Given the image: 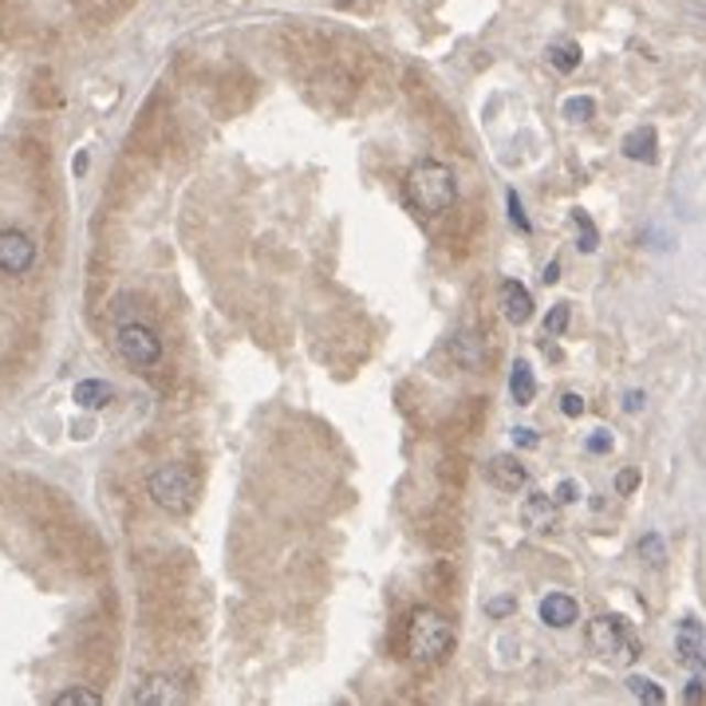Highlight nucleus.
I'll list each match as a JSON object with an SVG mask.
<instances>
[{"label": "nucleus", "mask_w": 706, "mask_h": 706, "mask_svg": "<svg viewBox=\"0 0 706 706\" xmlns=\"http://www.w3.org/2000/svg\"><path fill=\"white\" fill-rule=\"evenodd\" d=\"M573 229H576V249H580V253H596V249H600V233H596L593 217L584 214V209H573Z\"/></svg>", "instance_id": "obj_17"}, {"label": "nucleus", "mask_w": 706, "mask_h": 706, "mask_svg": "<svg viewBox=\"0 0 706 706\" xmlns=\"http://www.w3.org/2000/svg\"><path fill=\"white\" fill-rule=\"evenodd\" d=\"M486 478H490L498 490L518 493L521 486L529 481V474H525V466L518 461V454H493L490 466H486Z\"/></svg>", "instance_id": "obj_9"}, {"label": "nucleus", "mask_w": 706, "mask_h": 706, "mask_svg": "<svg viewBox=\"0 0 706 706\" xmlns=\"http://www.w3.org/2000/svg\"><path fill=\"white\" fill-rule=\"evenodd\" d=\"M458 198V182H454V170L446 162H419L411 174H406V202L419 209V214H446Z\"/></svg>", "instance_id": "obj_2"}, {"label": "nucleus", "mask_w": 706, "mask_h": 706, "mask_svg": "<svg viewBox=\"0 0 706 706\" xmlns=\"http://www.w3.org/2000/svg\"><path fill=\"white\" fill-rule=\"evenodd\" d=\"M623 687H628L631 698H640V703H648V706H663V698H667L660 683H651V678H643V675H628Z\"/></svg>", "instance_id": "obj_18"}, {"label": "nucleus", "mask_w": 706, "mask_h": 706, "mask_svg": "<svg viewBox=\"0 0 706 706\" xmlns=\"http://www.w3.org/2000/svg\"><path fill=\"white\" fill-rule=\"evenodd\" d=\"M565 119H573V123H588V119H596V99H588V95H573L565 104Z\"/></svg>", "instance_id": "obj_20"}, {"label": "nucleus", "mask_w": 706, "mask_h": 706, "mask_svg": "<svg viewBox=\"0 0 706 706\" xmlns=\"http://www.w3.org/2000/svg\"><path fill=\"white\" fill-rule=\"evenodd\" d=\"M521 525H525L529 533H553V529L561 525L556 498H548V493H529V498L521 501Z\"/></svg>", "instance_id": "obj_7"}, {"label": "nucleus", "mask_w": 706, "mask_h": 706, "mask_svg": "<svg viewBox=\"0 0 706 706\" xmlns=\"http://www.w3.org/2000/svg\"><path fill=\"white\" fill-rule=\"evenodd\" d=\"M513 608H518L513 596H493V600H486V616H509Z\"/></svg>", "instance_id": "obj_25"}, {"label": "nucleus", "mask_w": 706, "mask_h": 706, "mask_svg": "<svg viewBox=\"0 0 706 706\" xmlns=\"http://www.w3.org/2000/svg\"><path fill=\"white\" fill-rule=\"evenodd\" d=\"M403 643L411 663H438L454 648V623L438 608H415L406 616Z\"/></svg>", "instance_id": "obj_1"}, {"label": "nucleus", "mask_w": 706, "mask_h": 706, "mask_svg": "<svg viewBox=\"0 0 706 706\" xmlns=\"http://www.w3.org/2000/svg\"><path fill=\"white\" fill-rule=\"evenodd\" d=\"M131 703L139 706H170V703H182V687L174 675H146L139 683V691L131 695Z\"/></svg>", "instance_id": "obj_8"}, {"label": "nucleus", "mask_w": 706, "mask_h": 706, "mask_svg": "<svg viewBox=\"0 0 706 706\" xmlns=\"http://www.w3.org/2000/svg\"><path fill=\"white\" fill-rule=\"evenodd\" d=\"M698 651H706V631H703V623L687 616V620L678 623V631H675V655H678V663L687 667Z\"/></svg>", "instance_id": "obj_13"}, {"label": "nucleus", "mask_w": 706, "mask_h": 706, "mask_svg": "<svg viewBox=\"0 0 706 706\" xmlns=\"http://www.w3.org/2000/svg\"><path fill=\"white\" fill-rule=\"evenodd\" d=\"M509 391H513V403H518V406H529L533 399H537V379H533V368H529L525 359H518V363H513Z\"/></svg>", "instance_id": "obj_14"}, {"label": "nucleus", "mask_w": 706, "mask_h": 706, "mask_svg": "<svg viewBox=\"0 0 706 706\" xmlns=\"http://www.w3.org/2000/svg\"><path fill=\"white\" fill-rule=\"evenodd\" d=\"M576 616H580V604L573 600L568 593H548L545 600H541V620L548 623V628H573Z\"/></svg>", "instance_id": "obj_12"}, {"label": "nucleus", "mask_w": 706, "mask_h": 706, "mask_svg": "<svg viewBox=\"0 0 706 706\" xmlns=\"http://www.w3.org/2000/svg\"><path fill=\"white\" fill-rule=\"evenodd\" d=\"M336 4H351V0H336Z\"/></svg>", "instance_id": "obj_34"}, {"label": "nucleus", "mask_w": 706, "mask_h": 706, "mask_svg": "<svg viewBox=\"0 0 706 706\" xmlns=\"http://www.w3.org/2000/svg\"><path fill=\"white\" fill-rule=\"evenodd\" d=\"M498 301H501V312H506L509 324H529V321H533V296H529V289L521 281L501 284Z\"/></svg>", "instance_id": "obj_11"}, {"label": "nucleus", "mask_w": 706, "mask_h": 706, "mask_svg": "<svg viewBox=\"0 0 706 706\" xmlns=\"http://www.w3.org/2000/svg\"><path fill=\"white\" fill-rule=\"evenodd\" d=\"M115 348H119L123 363H131V368H154V363L162 359V339H159V332L146 328V324H139V321L119 324Z\"/></svg>", "instance_id": "obj_5"}, {"label": "nucleus", "mask_w": 706, "mask_h": 706, "mask_svg": "<svg viewBox=\"0 0 706 706\" xmlns=\"http://www.w3.org/2000/svg\"><path fill=\"white\" fill-rule=\"evenodd\" d=\"M568 501H576V481H561V486H556V506H568Z\"/></svg>", "instance_id": "obj_31"}, {"label": "nucleus", "mask_w": 706, "mask_h": 706, "mask_svg": "<svg viewBox=\"0 0 706 706\" xmlns=\"http://www.w3.org/2000/svg\"><path fill=\"white\" fill-rule=\"evenodd\" d=\"M111 383H104V379H79L76 383V406H84V411H99L111 403Z\"/></svg>", "instance_id": "obj_15"}, {"label": "nucleus", "mask_w": 706, "mask_h": 706, "mask_svg": "<svg viewBox=\"0 0 706 706\" xmlns=\"http://www.w3.org/2000/svg\"><path fill=\"white\" fill-rule=\"evenodd\" d=\"M146 493L159 509L166 513H189L194 509V498H198V478L178 466V461H170V466H159L146 481Z\"/></svg>", "instance_id": "obj_3"}, {"label": "nucleus", "mask_w": 706, "mask_h": 706, "mask_svg": "<svg viewBox=\"0 0 706 706\" xmlns=\"http://www.w3.org/2000/svg\"><path fill=\"white\" fill-rule=\"evenodd\" d=\"M545 59L556 72H576V67H580V44H573V40H553V44L545 47Z\"/></svg>", "instance_id": "obj_16"}, {"label": "nucleus", "mask_w": 706, "mask_h": 706, "mask_svg": "<svg viewBox=\"0 0 706 706\" xmlns=\"http://www.w3.org/2000/svg\"><path fill=\"white\" fill-rule=\"evenodd\" d=\"M104 698L95 695V691H84V687H72V691H59L56 698H52V706H99Z\"/></svg>", "instance_id": "obj_21"}, {"label": "nucleus", "mask_w": 706, "mask_h": 706, "mask_svg": "<svg viewBox=\"0 0 706 706\" xmlns=\"http://www.w3.org/2000/svg\"><path fill=\"white\" fill-rule=\"evenodd\" d=\"M568 316H573L568 304H553V312L545 316V336H561L568 328Z\"/></svg>", "instance_id": "obj_22"}, {"label": "nucleus", "mask_w": 706, "mask_h": 706, "mask_svg": "<svg viewBox=\"0 0 706 706\" xmlns=\"http://www.w3.org/2000/svg\"><path fill=\"white\" fill-rule=\"evenodd\" d=\"M506 202H509V217H513V226H518L521 233H529V229H533V221L525 217V206H521V198L513 194V189H509V198H506Z\"/></svg>", "instance_id": "obj_23"}, {"label": "nucleus", "mask_w": 706, "mask_h": 706, "mask_svg": "<svg viewBox=\"0 0 706 706\" xmlns=\"http://www.w3.org/2000/svg\"><path fill=\"white\" fill-rule=\"evenodd\" d=\"M683 698H687L691 706H698V703H703V698H706V683H703V678H698V675L691 678V683H687V691H683Z\"/></svg>", "instance_id": "obj_28"}, {"label": "nucleus", "mask_w": 706, "mask_h": 706, "mask_svg": "<svg viewBox=\"0 0 706 706\" xmlns=\"http://www.w3.org/2000/svg\"><path fill=\"white\" fill-rule=\"evenodd\" d=\"M620 151H623V159L651 166V162L660 159V134H655V127H636V131L623 134Z\"/></svg>", "instance_id": "obj_10"}, {"label": "nucleus", "mask_w": 706, "mask_h": 706, "mask_svg": "<svg viewBox=\"0 0 706 706\" xmlns=\"http://www.w3.org/2000/svg\"><path fill=\"white\" fill-rule=\"evenodd\" d=\"M584 636H588V648H593L600 660H616V663L640 660V643H636V636H631L623 616H596Z\"/></svg>", "instance_id": "obj_4"}, {"label": "nucleus", "mask_w": 706, "mask_h": 706, "mask_svg": "<svg viewBox=\"0 0 706 706\" xmlns=\"http://www.w3.org/2000/svg\"><path fill=\"white\" fill-rule=\"evenodd\" d=\"M636 486H640V470H620V478H616V493H623V498H628Z\"/></svg>", "instance_id": "obj_27"}, {"label": "nucleus", "mask_w": 706, "mask_h": 706, "mask_svg": "<svg viewBox=\"0 0 706 706\" xmlns=\"http://www.w3.org/2000/svg\"><path fill=\"white\" fill-rule=\"evenodd\" d=\"M640 561H648L651 568H663V565H667V545H663L660 533H648V537L640 541Z\"/></svg>", "instance_id": "obj_19"}, {"label": "nucleus", "mask_w": 706, "mask_h": 706, "mask_svg": "<svg viewBox=\"0 0 706 706\" xmlns=\"http://www.w3.org/2000/svg\"><path fill=\"white\" fill-rule=\"evenodd\" d=\"M687 667H691V671H695V675H698V678H703V683H706V651H698V655H695V660H691V663H687Z\"/></svg>", "instance_id": "obj_32"}, {"label": "nucleus", "mask_w": 706, "mask_h": 706, "mask_svg": "<svg viewBox=\"0 0 706 706\" xmlns=\"http://www.w3.org/2000/svg\"><path fill=\"white\" fill-rule=\"evenodd\" d=\"M541 281H545V284H556V281H561V261H548V264H545V276H541Z\"/></svg>", "instance_id": "obj_33"}, {"label": "nucleus", "mask_w": 706, "mask_h": 706, "mask_svg": "<svg viewBox=\"0 0 706 706\" xmlns=\"http://www.w3.org/2000/svg\"><path fill=\"white\" fill-rule=\"evenodd\" d=\"M588 450H593V454H608V450H612V434H608V431H593V434H588Z\"/></svg>", "instance_id": "obj_26"}, {"label": "nucleus", "mask_w": 706, "mask_h": 706, "mask_svg": "<svg viewBox=\"0 0 706 706\" xmlns=\"http://www.w3.org/2000/svg\"><path fill=\"white\" fill-rule=\"evenodd\" d=\"M36 264V241L20 229H0V273L24 276Z\"/></svg>", "instance_id": "obj_6"}, {"label": "nucleus", "mask_w": 706, "mask_h": 706, "mask_svg": "<svg viewBox=\"0 0 706 706\" xmlns=\"http://www.w3.org/2000/svg\"><path fill=\"white\" fill-rule=\"evenodd\" d=\"M513 443L533 450V446H537V431H533V426H518V431H513Z\"/></svg>", "instance_id": "obj_29"}, {"label": "nucleus", "mask_w": 706, "mask_h": 706, "mask_svg": "<svg viewBox=\"0 0 706 706\" xmlns=\"http://www.w3.org/2000/svg\"><path fill=\"white\" fill-rule=\"evenodd\" d=\"M561 415H565V419H580L584 415V399L576 395V391H565V395H561Z\"/></svg>", "instance_id": "obj_24"}, {"label": "nucleus", "mask_w": 706, "mask_h": 706, "mask_svg": "<svg viewBox=\"0 0 706 706\" xmlns=\"http://www.w3.org/2000/svg\"><path fill=\"white\" fill-rule=\"evenodd\" d=\"M643 403H648V395H643V391H628V395H623V411H628V415L643 411Z\"/></svg>", "instance_id": "obj_30"}]
</instances>
